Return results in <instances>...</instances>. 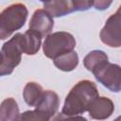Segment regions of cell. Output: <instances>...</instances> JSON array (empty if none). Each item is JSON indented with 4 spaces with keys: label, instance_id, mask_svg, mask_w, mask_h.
<instances>
[{
    "label": "cell",
    "instance_id": "cell-1",
    "mask_svg": "<svg viewBox=\"0 0 121 121\" xmlns=\"http://www.w3.org/2000/svg\"><path fill=\"white\" fill-rule=\"evenodd\" d=\"M99 94L95 83L88 79L78 81L67 94L61 109V114L70 118L84 113L88 111L94 99Z\"/></svg>",
    "mask_w": 121,
    "mask_h": 121
},
{
    "label": "cell",
    "instance_id": "cell-6",
    "mask_svg": "<svg viewBox=\"0 0 121 121\" xmlns=\"http://www.w3.org/2000/svg\"><path fill=\"white\" fill-rule=\"evenodd\" d=\"M93 74L95 79L108 90L113 93L121 91V66L118 64L108 61Z\"/></svg>",
    "mask_w": 121,
    "mask_h": 121
},
{
    "label": "cell",
    "instance_id": "cell-5",
    "mask_svg": "<svg viewBox=\"0 0 121 121\" xmlns=\"http://www.w3.org/2000/svg\"><path fill=\"white\" fill-rule=\"evenodd\" d=\"M101 42L110 47H121V5L106 21L100 30Z\"/></svg>",
    "mask_w": 121,
    "mask_h": 121
},
{
    "label": "cell",
    "instance_id": "cell-15",
    "mask_svg": "<svg viewBox=\"0 0 121 121\" xmlns=\"http://www.w3.org/2000/svg\"><path fill=\"white\" fill-rule=\"evenodd\" d=\"M53 62L58 69L64 72H70L76 69V67L78 65V53L73 50L57 57L53 60Z\"/></svg>",
    "mask_w": 121,
    "mask_h": 121
},
{
    "label": "cell",
    "instance_id": "cell-14",
    "mask_svg": "<svg viewBox=\"0 0 121 121\" xmlns=\"http://www.w3.org/2000/svg\"><path fill=\"white\" fill-rule=\"evenodd\" d=\"M109 61L107 54L102 50H93L89 52L83 59V64L85 68L94 73L96 69Z\"/></svg>",
    "mask_w": 121,
    "mask_h": 121
},
{
    "label": "cell",
    "instance_id": "cell-11",
    "mask_svg": "<svg viewBox=\"0 0 121 121\" xmlns=\"http://www.w3.org/2000/svg\"><path fill=\"white\" fill-rule=\"evenodd\" d=\"M43 87L34 81H29L26 84L23 91V97L25 102L30 107H36L40 102L43 95Z\"/></svg>",
    "mask_w": 121,
    "mask_h": 121
},
{
    "label": "cell",
    "instance_id": "cell-10",
    "mask_svg": "<svg viewBox=\"0 0 121 121\" xmlns=\"http://www.w3.org/2000/svg\"><path fill=\"white\" fill-rule=\"evenodd\" d=\"M43 4V9L53 17H62L74 12L70 0H40Z\"/></svg>",
    "mask_w": 121,
    "mask_h": 121
},
{
    "label": "cell",
    "instance_id": "cell-3",
    "mask_svg": "<svg viewBox=\"0 0 121 121\" xmlns=\"http://www.w3.org/2000/svg\"><path fill=\"white\" fill-rule=\"evenodd\" d=\"M22 33H16L12 38L6 42L1 48L0 75L9 76L14 68L20 64L22 54L24 53L22 44Z\"/></svg>",
    "mask_w": 121,
    "mask_h": 121
},
{
    "label": "cell",
    "instance_id": "cell-12",
    "mask_svg": "<svg viewBox=\"0 0 121 121\" xmlns=\"http://www.w3.org/2000/svg\"><path fill=\"white\" fill-rule=\"evenodd\" d=\"M42 37L35 31L28 29L22 35V44L24 53L26 55H35L41 47Z\"/></svg>",
    "mask_w": 121,
    "mask_h": 121
},
{
    "label": "cell",
    "instance_id": "cell-7",
    "mask_svg": "<svg viewBox=\"0 0 121 121\" xmlns=\"http://www.w3.org/2000/svg\"><path fill=\"white\" fill-rule=\"evenodd\" d=\"M59 106V95L51 90H46L43 92L40 102L35 107V111L39 114L41 121H48L56 114Z\"/></svg>",
    "mask_w": 121,
    "mask_h": 121
},
{
    "label": "cell",
    "instance_id": "cell-4",
    "mask_svg": "<svg viewBox=\"0 0 121 121\" xmlns=\"http://www.w3.org/2000/svg\"><path fill=\"white\" fill-rule=\"evenodd\" d=\"M76 47V40L71 33L58 31L48 34L43 43V51L46 58L54 60Z\"/></svg>",
    "mask_w": 121,
    "mask_h": 121
},
{
    "label": "cell",
    "instance_id": "cell-9",
    "mask_svg": "<svg viewBox=\"0 0 121 121\" xmlns=\"http://www.w3.org/2000/svg\"><path fill=\"white\" fill-rule=\"evenodd\" d=\"M114 111L113 102L106 96H97L94 99L88 108V112L91 118L97 120H104L109 118Z\"/></svg>",
    "mask_w": 121,
    "mask_h": 121
},
{
    "label": "cell",
    "instance_id": "cell-17",
    "mask_svg": "<svg viewBox=\"0 0 121 121\" xmlns=\"http://www.w3.org/2000/svg\"><path fill=\"white\" fill-rule=\"evenodd\" d=\"M112 3V0H95L94 7L97 10H105L110 8Z\"/></svg>",
    "mask_w": 121,
    "mask_h": 121
},
{
    "label": "cell",
    "instance_id": "cell-16",
    "mask_svg": "<svg viewBox=\"0 0 121 121\" xmlns=\"http://www.w3.org/2000/svg\"><path fill=\"white\" fill-rule=\"evenodd\" d=\"M74 11H85L94 6L95 0H70Z\"/></svg>",
    "mask_w": 121,
    "mask_h": 121
},
{
    "label": "cell",
    "instance_id": "cell-13",
    "mask_svg": "<svg viewBox=\"0 0 121 121\" xmlns=\"http://www.w3.org/2000/svg\"><path fill=\"white\" fill-rule=\"evenodd\" d=\"M0 120L1 121L20 120L19 108L14 98L8 97L2 101L0 106Z\"/></svg>",
    "mask_w": 121,
    "mask_h": 121
},
{
    "label": "cell",
    "instance_id": "cell-8",
    "mask_svg": "<svg viewBox=\"0 0 121 121\" xmlns=\"http://www.w3.org/2000/svg\"><path fill=\"white\" fill-rule=\"evenodd\" d=\"M28 26L29 29L37 32L42 38L46 37L50 34L54 26L53 16L45 9H38L33 12Z\"/></svg>",
    "mask_w": 121,
    "mask_h": 121
},
{
    "label": "cell",
    "instance_id": "cell-2",
    "mask_svg": "<svg viewBox=\"0 0 121 121\" xmlns=\"http://www.w3.org/2000/svg\"><path fill=\"white\" fill-rule=\"evenodd\" d=\"M27 15V8L22 3L12 4L2 10L0 14V39L6 40L23 27Z\"/></svg>",
    "mask_w": 121,
    "mask_h": 121
}]
</instances>
